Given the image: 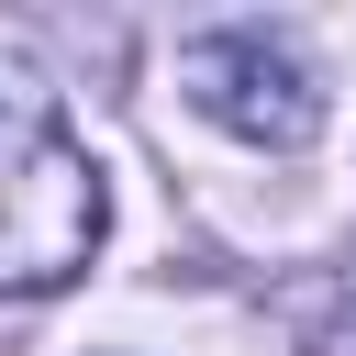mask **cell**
Returning a JSON list of instances; mask_svg holds the SVG:
<instances>
[{"mask_svg":"<svg viewBox=\"0 0 356 356\" xmlns=\"http://www.w3.org/2000/svg\"><path fill=\"white\" fill-rule=\"evenodd\" d=\"M111 222V189L89 167V145L33 100V89H0V300H44L89 267Z\"/></svg>","mask_w":356,"mask_h":356,"instance_id":"cell-1","label":"cell"},{"mask_svg":"<svg viewBox=\"0 0 356 356\" xmlns=\"http://www.w3.org/2000/svg\"><path fill=\"white\" fill-rule=\"evenodd\" d=\"M178 89H189L211 122L256 134V145H312V134H323L312 67H300L289 44H267V33H200V44L178 56Z\"/></svg>","mask_w":356,"mask_h":356,"instance_id":"cell-2","label":"cell"}]
</instances>
